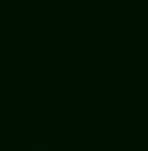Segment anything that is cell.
Masks as SVG:
<instances>
[]
</instances>
